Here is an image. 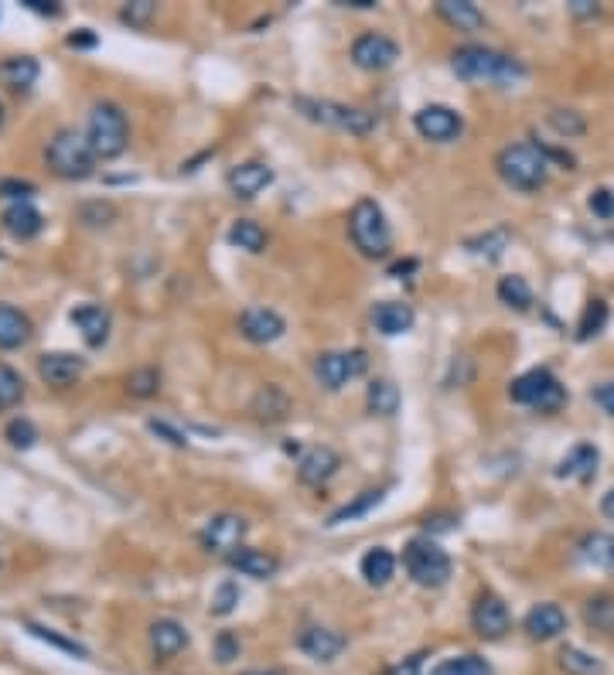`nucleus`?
I'll return each mask as SVG.
<instances>
[{"mask_svg": "<svg viewBox=\"0 0 614 675\" xmlns=\"http://www.w3.org/2000/svg\"><path fill=\"white\" fill-rule=\"evenodd\" d=\"M294 106L301 110L307 120L321 123V127H335V130H345V133H372L376 130V113L369 110H359V106H345V103H335V99H311V96H297Z\"/></svg>", "mask_w": 614, "mask_h": 675, "instance_id": "423d86ee", "label": "nucleus"}, {"mask_svg": "<svg viewBox=\"0 0 614 675\" xmlns=\"http://www.w3.org/2000/svg\"><path fill=\"white\" fill-rule=\"evenodd\" d=\"M413 127L423 140H430V144H451V140L461 137L464 130V120L461 113H454L451 106H423V110L413 116Z\"/></svg>", "mask_w": 614, "mask_h": 675, "instance_id": "9d476101", "label": "nucleus"}, {"mask_svg": "<svg viewBox=\"0 0 614 675\" xmlns=\"http://www.w3.org/2000/svg\"><path fill=\"white\" fill-rule=\"evenodd\" d=\"M31 338V321L18 307L0 304V348H21Z\"/></svg>", "mask_w": 614, "mask_h": 675, "instance_id": "cd10ccee", "label": "nucleus"}, {"mask_svg": "<svg viewBox=\"0 0 614 675\" xmlns=\"http://www.w3.org/2000/svg\"><path fill=\"white\" fill-rule=\"evenodd\" d=\"M570 11H574L577 18H594L597 4H594V0H574V4H570Z\"/></svg>", "mask_w": 614, "mask_h": 675, "instance_id": "4d7b16f0", "label": "nucleus"}, {"mask_svg": "<svg viewBox=\"0 0 614 675\" xmlns=\"http://www.w3.org/2000/svg\"><path fill=\"white\" fill-rule=\"evenodd\" d=\"M471 628L478 631V638L499 641L512 628V614L505 607V600L499 594H481L475 607H471Z\"/></svg>", "mask_w": 614, "mask_h": 675, "instance_id": "9b49d317", "label": "nucleus"}, {"mask_svg": "<svg viewBox=\"0 0 614 675\" xmlns=\"http://www.w3.org/2000/svg\"><path fill=\"white\" fill-rule=\"evenodd\" d=\"M499 300L505 307H516V311H526L529 304H533V290H529V283L516 277V273H509V277L499 280Z\"/></svg>", "mask_w": 614, "mask_h": 675, "instance_id": "f704fd0d", "label": "nucleus"}, {"mask_svg": "<svg viewBox=\"0 0 614 675\" xmlns=\"http://www.w3.org/2000/svg\"><path fill=\"white\" fill-rule=\"evenodd\" d=\"M45 157H48V168L65 181L89 178V174H93V161H96L89 140L76 130H58L45 150Z\"/></svg>", "mask_w": 614, "mask_h": 675, "instance_id": "39448f33", "label": "nucleus"}, {"mask_svg": "<svg viewBox=\"0 0 614 675\" xmlns=\"http://www.w3.org/2000/svg\"><path fill=\"white\" fill-rule=\"evenodd\" d=\"M273 181V171L267 164L260 161H246V164H236V168L229 171V188L236 198H256L263 188H267Z\"/></svg>", "mask_w": 614, "mask_h": 675, "instance_id": "aec40b11", "label": "nucleus"}, {"mask_svg": "<svg viewBox=\"0 0 614 675\" xmlns=\"http://www.w3.org/2000/svg\"><path fill=\"white\" fill-rule=\"evenodd\" d=\"M400 58V45L386 35H359L352 45V62L365 72H383Z\"/></svg>", "mask_w": 614, "mask_h": 675, "instance_id": "f8f14e48", "label": "nucleus"}, {"mask_svg": "<svg viewBox=\"0 0 614 675\" xmlns=\"http://www.w3.org/2000/svg\"><path fill=\"white\" fill-rule=\"evenodd\" d=\"M297 645H301V652L307 658H314V662H335V658L345 652V638L331 628H304Z\"/></svg>", "mask_w": 614, "mask_h": 675, "instance_id": "412c9836", "label": "nucleus"}, {"mask_svg": "<svg viewBox=\"0 0 614 675\" xmlns=\"http://www.w3.org/2000/svg\"><path fill=\"white\" fill-rule=\"evenodd\" d=\"M601 512L608 515V519H614V488L601 498Z\"/></svg>", "mask_w": 614, "mask_h": 675, "instance_id": "bf43d9fd", "label": "nucleus"}, {"mask_svg": "<svg viewBox=\"0 0 614 675\" xmlns=\"http://www.w3.org/2000/svg\"><path fill=\"white\" fill-rule=\"evenodd\" d=\"M451 69L458 79L475 82V86H512V82L526 79V65L519 58L495 52L485 45H464L454 52Z\"/></svg>", "mask_w": 614, "mask_h": 675, "instance_id": "f257e3e1", "label": "nucleus"}, {"mask_svg": "<svg viewBox=\"0 0 614 675\" xmlns=\"http://www.w3.org/2000/svg\"><path fill=\"white\" fill-rule=\"evenodd\" d=\"M215 658H219L222 665H229L232 658H239V638L229 635V631H222V635L215 638Z\"/></svg>", "mask_w": 614, "mask_h": 675, "instance_id": "09e8293b", "label": "nucleus"}, {"mask_svg": "<svg viewBox=\"0 0 614 675\" xmlns=\"http://www.w3.org/2000/svg\"><path fill=\"white\" fill-rule=\"evenodd\" d=\"M246 675H270V672H246Z\"/></svg>", "mask_w": 614, "mask_h": 675, "instance_id": "680f3d73", "label": "nucleus"}, {"mask_svg": "<svg viewBox=\"0 0 614 675\" xmlns=\"http://www.w3.org/2000/svg\"><path fill=\"white\" fill-rule=\"evenodd\" d=\"M72 324L82 331V338H86V345L99 348L106 338H110V314L103 311L99 304H82L76 311L69 314Z\"/></svg>", "mask_w": 614, "mask_h": 675, "instance_id": "4be33fe9", "label": "nucleus"}, {"mask_svg": "<svg viewBox=\"0 0 614 675\" xmlns=\"http://www.w3.org/2000/svg\"><path fill=\"white\" fill-rule=\"evenodd\" d=\"M591 399H594V403L601 406V410L608 413V416H614V382H601V386H597L594 393H591Z\"/></svg>", "mask_w": 614, "mask_h": 675, "instance_id": "603ef678", "label": "nucleus"}, {"mask_svg": "<svg viewBox=\"0 0 614 675\" xmlns=\"http://www.w3.org/2000/svg\"><path fill=\"white\" fill-rule=\"evenodd\" d=\"M69 45L72 48H93L96 35H89V31H76V35H69Z\"/></svg>", "mask_w": 614, "mask_h": 675, "instance_id": "13d9d810", "label": "nucleus"}, {"mask_svg": "<svg viewBox=\"0 0 614 675\" xmlns=\"http://www.w3.org/2000/svg\"><path fill=\"white\" fill-rule=\"evenodd\" d=\"M4 229L11 232V236H18V239H31V236H38L41 232V212L31 202H14V205H7L4 208Z\"/></svg>", "mask_w": 614, "mask_h": 675, "instance_id": "5701e85b", "label": "nucleus"}, {"mask_svg": "<svg viewBox=\"0 0 614 675\" xmlns=\"http://www.w3.org/2000/svg\"><path fill=\"white\" fill-rule=\"evenodd\" d=\"M591 212L597 215V219H611L614 215V195L608 188H597L591 195Z\"/></svg>", "mask_w": 614, "mask_h": 675, "instance_id": "8fccbe9b", "label": "nucleus"}, {"mask_svg": "<svg viewBox=\"0 0 614 675\" xmlns=\"http://www.w3.org/2000/svg\"><path fill=\"white\" fill-rule=\"evenodd\" d=\"M437 14L454 24L458 31H478L485 28V14L478 11V4H471V0H441L437 4Z\"/></svg>", "mask_w": 614, "mask_h": 675, "instance_id": "bb28decb", "label": "nucleus"}, {"mask_svg": "<svg viewBox=\"0 0 614 675\" xmlns=\"http://www.w3.org/2000/svg\"><path fill=\"white\" fill-rule=\"evenodd\" d=\"M31 635L41 638V641H48V645H55V648H62V652H69V655L86 658V648L76 645V641H69V638H62V635H55V631H48V628H38V624H31Z\"/></svg>", "mask_w": 614, "mask_h": 675, "instance_id": "de8ad7c7", "label": "nucleus"}, {"mask_svg": "<svg viewBox=\"0 0 614 675\" xmlns=\"http://www.w3.org/2000/svg\"><path fill=\"white\" fill-rule=\"evenodd\" d=\"M560 665L574 675H601V662L594 655L580 652V648H563L560 652Z\"/></svg>", "mask_w": 614, "mask_h": 675, "instance_id": "a19ab883", "label": "nucleus"}, {"mask_svg": "<svg viewBox=\"0 0 614 675\" xmlns=\"http://www.w3.org/2000/svg\"><path fill=\"white\" fill-rule=\"evenodd\" d=\"M338 468H342V457H338L335 450L311 447L301 457V464H297V478H301L304 485H325V481L335 478Z\"/></svg>", "mask_w": 614, "mask_h": 675, "instance_id": "2eb2a0df", "label": "nucleus"}, {"mask_svg": "<svg viewBox=\"0 0 614 675\" xmlns=\"http://www.w3.org/2000/svg\"><path fill=\"white\" fill-rule=\"evenodd\" d=\"M4 437L11 440V447L28 450V447H35L38 430H35V423H31V420H11V423H7V430H4Z\"/></svg>", "mask_w": 614, "mask_h": 675, "instance_id": "37998d69", "label": "nucleus"}, {"mask_svg": "<svg viewBox=\"0 0 614 675\" xmlns=\"http://www.w3.org/2000/svg\"><path fill=\"white\" fill-rule=\"evenodd\" d=\"M403 560H406V573H410L413 583H420V587H444V583L451 580V570H454L451 556L427 536L410 539Z\"/></svg>", "mask_w": 614, "mask_h": 675, "instance_id": "0eeeda50", "label": "nucleus"}, {"mask_svg": "<svg viewBox=\"0 0 614 675\" xmlns=\"http://www.w3.org/2000/svg\"><path fill=\"white\" fill-rule=\"evenodd\" d=\"M499 178L516 191H539L550 178V154L536 144H509L495 157Z\"/></svg>", "mask_w": 614, "mask_h": 675, "instance_id": "f03ea898", "label": "nucleus"}, {"mask_svg": "<svg viewBox=\"0 0 614 675\" xmlns=\"http://www.w3.org/2000/svg\"><path fill=\"white\" fill-rule=\"evenodd\" d=\"M127 389H130V396L147 399L161 389V375H157V369H137L127 375Z\"/></svg>", "mask_w": 614, "mask_h": 675, "instance_id": "79ce46f5", "label": "nucleus"}, {"mask_svg": "<svg viewBox=\"0 0 614 675\" xmlns=\"http://www.w3.org/2000/svg\"><path fill=\"white\" fill-rule=\"evenodd\" d=\"M188 648V631L185 624L171 621V618H161L151 624V652L157 662H171L174 655H181Z\"/></svg>", "mask_w": 614, "mask_h": 675, "instance_id": "dca6fc26", "label": "nucleus"}, {"mask_svg": "<svg viewBox=\"0 0 614 675\" xmlns=\"http://www.w3.org/2000/svg\"><path fill=\"white\" fill-rule=\"evenodd\" d=\"M24 4H28L31 11H38V14H48V18H55V14L62 11V7L52 4V0H24Z\"/></svg>", "mask_w": 614, "mask_h": 675, "instance_id": "6e6d98bb", "label": "nucleus"}, {"mask_svg": "<svg viewBox=\"0 0 614 675\" xmlns=\"http://www.w3.org/2000/svg\"><path fill=\"white\" fill-rule=\"evenodd\" d=\"M0 123H4V106H0Z\"/></svg>", "mask_w": 614, "mask_h": 675, "instance_id": "e2e57ef3", "label": "nucleus"}, {"mask_svg": "<svg viewBox=\"0 0 614 675\" xmlns=\"http://www.w3.org/2000/svg\"><path fill=\"white\" fill-rule=\"evenodd\" d=\"M348 236H352L355 249L362 256H369V260H383L393 249V229L386 222V212L372 198H362V202L352 205V212H348Z\"/></svg>", "mask_w": 614, "mask_h": 675, "instance_id": "7ed1b4c3", "label": "nucleus"}, {"mask_svg": "<svg viewBox=\"0 0 614 675\" xmlns=\"http://www.w3.org/2000/svg\"><path fill=\"white\" fill-rule=\"evenodd\" d=\"M413 321H417L413 307L400 304V300H383V304H376V311H372V324H376V331L386 338L406 335V331L413 328Z\"/></svg>", "mask_w": 614, "mask_h": 675, "instance_id": "6ab92c4d", "label": "nucleus"}, {"mask_svg": "<svg viewBox=\"0 0 614 675\" xmlns=\"http://www.w3.org/2000/svg\"><path fill=\"white\" fill-rule=\"evenodd\" d=\"M509 239H512L509 229H492L478 239H468V249L475 256H485V260H499V256L505 253V246H509Z\"/></svg>", "mask_w": 614, "mask_h": 675, "instance_id": "58836bf2", "label": "nucleus"}, {"mask_svg": "<svg viewBox=\"0 0 614 675\" xmlns=\"http://www.w3.org/2000/svg\"><path fill=\"white\" fill-rule=\"evenodd\" d=\"M24 396V379L11 365H0V410H11Z\"/></svg>", "mask_w": 614, "mask_h": 675, "instance_id": "ea45409f", "label": "nucleus"}, {"mask_svg": "<svg viewBox=\"0 0 614 675\" xmlns=\"http://www.w3.org/2000/svg\"><path fill=\"white\" fill-rule=\"evenodd\" d=\"M383 498H386V491H383V488H376V491H362V495L355 498V502H348V505L338 508V512H331V515H328V529H338V525H345V522L362 519V515H369L372 508L383 505Z\"/></svg>", "mask_w": 614, "mask_h": 675, "instance_id": "7c9ffc66", "label": "nucleus"}, {"mask_svg": "<svg viewBox=\"0 0 614 675\" xmlns=\"http://www.w3.org/2000/svg\"><path fill=\"white\" fill-rule=\"evenodd\" d=\"M434 675H495V669L478 655H458V658H444L434 669Z\"/></svg>", "mask_w": 614, "mask_h": 675, "instance_id": "e433bc0d", "label": "nucleus"}, {"mask_svg": "<svg viewBox=\"0 0 614 675\" xmlns=\"http://www.w3.org/2000/svg\"><path fill=\"white\" fill-rule=\"evenodd\" d=\"M86 140H89V147H93V154L103 157V161L120 157L130 140L127 116H123L120 106L96 103L93 113H89V123H86Z\"/></svg>", "mask_w": 614, "mask_h": 675, "instance_id": "20e7f679", "label": "nucleus"}, {"mask_svg": "<svg viewBox=\"0 0 614 675\" xmlns=\"http://www.w3.org/2000/svg\"><path fill=\"white\" fill-rule=\"evenodd\" d=\"M246 539V519L243 515H215V519L202 529V546L209 553H229L232 549H243L239 543Z\"/></svg>", "mask_w": 614, "mask_h": 675, "instance_id": "ddd939ff", "label": "nucleus"}, {"mask_svg": "<svg viewBox=\"0 0 614 675\" xmlns=\"http://www.w3.org/2000/svg\"><path fill=\"white\" fill-rule=\"evenodd\" d=\"M82 369H86L82 358L72 352H45L38 362V372L48 386H72V382L82 375Z\"/></svg>", "mask_w": 614, "mask_h": 675, "instance_id": "a211bd4d", "label": "nucleus"}, {"mask_svg": "<svg viewBox=\"0 0 614 675\" xmlns=\"http://www.w3.org/2000/svg\"><path fill=\"white\" fill-rule=\"evenodd\" d=\"M550 123L563 133V137H580V133H584V120H580L574 110H553Z\"/></svg>", "mask_w": 614, "mask_h": 675, "instance_id": "49530a36", "label": "nucleus"}, {"mask_svg": "<svg viewBox=\"0 0 614 675\" xmlns=\"http://www.w3.org/2000/svg\"><path fill=\"white\" fill-rule=\"evenodd\" d=\"M236 604H239V587H236V583H232V580L219 583V590H215V597H212V614L226 618V614L236 611Z\"/></svg>", "mask_w": 614, "mask_h": 675, "instance_id": "c03bdc74", "label": "nucleus"}, {"mask_svg": "<svg viewBox=\"0 0 614 675\" xmlns=\"http://www.w3.org/2000/svg\"><path fill=\"white\" fill-rule=\"evenodd\" d=\"M35 79H38V62L28 55L7 58V62L0 65V82L11 89H28V86H35Z\"/></svg>", "mask_w": 614, "mask_h": 675, "instance_id": "2f4dec72", "label": "nucleus"}, {"mask_svg": "<svg viewBox=\"0 0 614 675\" xmlns=\"http://www.w3.org/2000/svg\"><path fill=\"white\" fill-rule=\"evenodd\" d=\"M31 191H35V185H31V181H14V178L0 181V195L14 198V202H28Z\"/></svg>", "mask_w": 614, "mask_h": 675, "instance_id": "3c124183", "label": "nucleus"}, {"mask_svg": "<svg viewBox=\"0 0 614 675\" xmlns=\"http://www.w3.org/2000/svg\"><path fill=\"white\" fill-rule=\"evenodd\" d=\"M509 396H512V403L533 406V410H539V413L560 410L563 399H567V393H563V386H560V379L550 369H529V372H522L519 379L509 386Z\"/></svg>", "mask_w": 614, "mask_h": 675, "instance_id": "6e6552de", "label": "nucleus"}, {"mask_svg": "<svg viewBox=\"0 0 614 675\" xmlns=\"http://www.w3.org/2000/svg\"><path fill=\"white\" fill-rule=\"evenodd\" d=\"M420 662H423V655H410L406 662L396 665V669H389V675H417L420 672Z\"/></svg>", "mask_w": 614, "mask_h": 675, "instance_id": "5fc2aeb1", "label": "nucleus"}, {"mask_svg": "<svg viewBox=\"0 0 614 675\" xmlns=\"http://www.w3.org/2000/svg\"><path fill=\"white\" fill-rule=\"evenodd\" d=\"M239 331H243V338L253 341V345H273L277 338H284L287 324L277 311H270V307H246L243 318H239Z\"/></svg>", "mask_w": 614, "mask_h": 675, "instance_id": "4468645a", "label": "nucleus"}, {"mask_svg": "<svg viewBox=\"0 0 614 675\" xmlns=\"http://www.w3.org/2000/svg\"><path fill=\"white\" fill-rule=\"evenodd\" d=\"M229 243L246 249V253H263V249H267V232H263L260 222L239 219V222H232V229H229Z\"/></svg>", "mask_w": 614, "mask_h": 675, "instance_id": "473e14b6", "label": "nucleus"}, {"mask_svg": "<svg viewBox=\"0 0 614 675\" xmlns=\"http://www.w3.org/2000/svg\"><path fill=\"white\" fill-rule=\"evenodd\" d=\"M522 628H526L529 638L550 641V638H557L567 631V614H563V607H557V604H536L533 611L526 614Z\"/></svg>", "mask_w": 614, "mask_h": 675, "instance_id": "f3484780", "label": "nucleus"}, {"mask_svg": "<svg viewBox=\"0 0 614 675\" xmlns=\"http://www.w3.org/2000/svg\"><path fill=\"white\" fill-rule=\"evenodd\" d=\"M580 560L597 566V570H614V536L608 532H591L580 539Z\"/></svg>", "mask_w": 614, "mask_h": 675, "instance_id": "c756f323", "label": "nucleus"}, {"mask_svg": "<svg viewBox=\"0 0 614 675\" xmlns=\"http://www.w3.org/2000/svg\"><path fill=\"white\" fill-rule=\"evenodd\" d=\"M393 573H396V556L389 553V549L376 546L362 556V577L365 583H372V587H386V583L393 580Z\"/></svg>", "mask_w": 614, "mask_h": 675, "instance_id": "c85d7f7f", "label": "nucleus"}, {"mask_svg": "<svg viewBox=\"0 0 614 675\" xmlns=\"http://www.w3.org/2000/svg\"><path fill=\"white\" fill-rule=\"evenodd\" d=\"M584 621L601 635H614V597H594L584 607Z\"/></svg>", "mask_w": 614, "mask_h": 675, "instance_id": "c9c22d12", "label": "nucleus"}, {"mask_svg": "<svg viewBox=\"0 0 614 675\" xmlns=\"http://www.w3.org/2000/svg\"><path fill=\"white\" fill-rule=\"evenodd\" d=\"M154 11H157V7L151 4V0H134V4H127V7H123V11H120V18L127 21L130 28H144V24L154 18Z\"/></svg>", "mask_w": 614, "mask_h": 675, "instance_id": "a18cd8bd", "label": "nucleus"}, {"mask_svg": "<svg viewBox=\"0 0 614 675\" xmlns=\"http://www.w3.org/2000/svg\"><path fill=\"white\" fill-rule=\"evenodd\" d=\"M229 566L232 570H239L243 577H253V580H270L273 573H277V556L263 553V549H239V553L229 556Z\"/></svg>", "mask_w": 614, "mask_h": 675, "instance_id": "b1692460", "label": "nucleus"}, {"mask_svg": "<svg viewBox=\"0 0 614 675\" xmlns=\"http://www.w3.org/2000/svg\"><path fill=\"white\" fill-rule=\"evenodd\" d=\"M365 369H369V358H365L362 348H355V352H325L314 362V375H318L321 386L331 389V393H338L345 382L359 379Z\"/></svg>", "mask_w": 614, "mask_h": 675, "instance_id": "1a4fd4ad", "label": "nucleus"}, {"mask_svg": "<svg viewBox=\"0 0 614 675\" xmlns=\"http://www.w3.org/2000/svg\"><path fill=\"white\" fill-rule=\"evenodd\" d=\"M597 461H601V450L594 444H577L567 457L560 461L557 474L560 478H580V481H591L597 471Z\"/></svg>", "mask_w": 614, "mask_h": 675, "instance_id": "a878e982", "label": "nucleus"}, {"mask_svg": "<svg viewBox=\"0 0 614 675\" xmlns=\"http://www.w3.org/2000/svg\"><path fill=\"white\" fill-rule=\"evenodd\" d=\"M369 410L379 416H393L400 410V389H396L389 379H376L369 386Z\"/></svg>", "mask_w": 614, "mask_h": 675, "instance_id": "72a5a7b5", "label": "nucleus"}, {"mask_svg": "<svg viewBox=\"0 0 614 675\" xmlns=\"http://www.w3.org/2000/svg\"><path fill=\"white\" fill-rule=\"evenodd\" d=\"M335 4H342V7H359V11H365V7H372L376 0H335Z\"/></svg>", "mask_w": 614, "mask_h": 675, "instance_id": "052dcab7", "label": "nucleus"}, {"mask_svg": "<svg viewBox=\"0 0 614 675\" xmlns=\"http://www.w3.org/2000/svg\"><path fill=\"white\" fill-rule=\"evenodd\" d=\"M604 324H608V304H604V300H591V304L584 307V314H580L577 338H580V341H587V338L601 335Z\"/></svg>", "mask_w": 614, "mask_h": 675, "instance_id": "4c0bfd02", "label": "nucleus"}, {"mask_svg": "<svg viewBox=\"0 0 614 675\" xmlns=\"http://www.w3.org/2000/svg\"><path fill=\"white\" fill-rule=\"evenodd\" d=\"M151 430H154V433H161V437H168V444H174V447H185V444H188V440H185V433L171 430L168 423H157V420H151Z\"/></svg>", "mask_w": 614, "mask_h": 675, "instance_id": "864d4df0", "label": "nucleus"}, {"mask_svg": "<svg viewBox=\"0 0 614 675\" xmlns=\"http://www.w3.org/2000/svg\"><path fill=\"white\" fill-rule=\"evenodd\" d=\"M253 416L256 420H263V423H280V420H287V413H290V396L284 393L280 386H263L260 393L253 396Z\"/></svg>", "mask_w": 614, "mask_h": 675, "instance_id": "393cba45", "label": "nucleus"}]
</instances>
